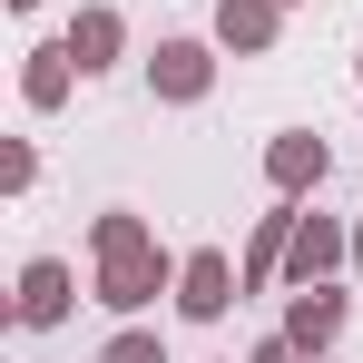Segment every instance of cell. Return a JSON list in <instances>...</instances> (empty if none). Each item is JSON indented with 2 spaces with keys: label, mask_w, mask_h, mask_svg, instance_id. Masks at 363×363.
Segmentation results:
<instances>
[{
  "label": "cell",
  "mask_w": 363,
  "mask_h": 363,
  "mask_svg": "<svg viewBox=\"0 0 363 363\" xmlns=\"http://www.w3.org/2000/svg\"><path fill=\"white\" fill-rule=\"evenodd\" d=\"M334 177V147H324V138H314V128H275V138H265V186H275V196H314V186Z\"/></svg>",
  "instance_id": "obj_5"
},
{
  "label": "cell",
  "mask_w": 363,
  "mask_h": 363,
  "mask_svg": "<svg viewBox=\"0 0 363 363\" xmlns=\"http://www.w3.org/2000/svg\"><path fill=\"white\" fill-rule=\"evenodd\" d=\"M89 295L108 304V314H147L157 295H177V255H167L157 236H147V245H118V255H99Z\"/></svg>",
  "instance_id": "obj_1"
},
{
  "label": "cell",
  "mask_w": 363,
  "mask_h": 363,
  "mask_svg": "<svg viewBox=\"0 0 363 363\" xmlns=\"http://www.w3.org/2000/svg\"><path fill=\"white\" fill-rule=\"evenodd\" d=\"M69 304H79V275H69V255H30V265H20V304H10V324L50 334V324H69Z\"/></svg>",
  "instance_id": "obj_7"
},
{
  "label": "cell",
  "mask_w": 363,
  "mask_h": 363,
  "mask_svg": "<svg viewBox=\"0 0 363 363\" xmlns=\"http://www.w3.org/2000/svg\"><path fill=\"white\" fill-rule=\"evenodd\" d=\"M236 295H245V265L226 255V245H186V255H177V295H167V304H177L186 324H226Z\"/></svg>",
  "instance_id": "obj_2"
},
{
  "label": "cell",
  "mask_w": 363,
  "mask_h": 363,
  "mask_svg": "<svg viewBox=\"0 0 363 363\" xmlns=\"http://www.w3.org/2000/svg\"><path fill=\"white\" fill-rule=\"evenodd\" d=\"M354 275H363V216H354Z\"/></svg>",
  "instance_id": "obj_14"
},
{
  "label": "cell",
  "mask_w": 363,
  "mask_h": 363,
  "mask_svg": "<svg viewBox=\"0 0 363 363\" xmlns=\"http://www.w3.org/2000/svg\"><path fill=\"white\" fill-rule=\"evenodd\" d=\"M99 363H167V344H157L147 324H118V334L99 344Z\"/></svg>",
  "instance_id": "obj_11"
},
{
  "label": "cell",
  "mask_w": 363,
  "mask_h": 363,
  "mask_svg": "<svg viewBox=\"0 0 363 363\" xmlns=\"http://www.w3.org/2000/svg\"><path fill=\"white\" fill-rule=\"evenodd\" d=\"M344 324H354V295H344V285H295V304H285V334H295L314 363L344 344Z\"/></svg>",
  "instance_id": "obj_8"
},
{
  "label": "cell",
  "mask_w": 363,
  "mask_h": 363,
  "mask_svg": "<svg viewBox=\"0 0 363 363\" xmlns=\"http://www.w3.org/2000/svg\"><path fill=\"white\" fill-rule=\"evenodd\" d=\"M285 10H304V0H285Z\"/></svg>",
  "instance_id": "obj_17"
},
{
  "label": "cell",
  "mask_w": 363,
  "mask_h": 363,
  "mask_svg": "<svg viewBox=\"0 0 363 363\" xmlns=\"http://www.w3.org/2000/svg\"><path fill=\"white\" fill-rule=\"evenodd\" d=\"M0 186H10V196H30V186H40V147H30V138H10V147H0Z\"/></svg>",
  "instance_id": "obj_12"
},
{
  "label": "cell",
  "mask_w": 363,
  "mask_h": 363,
  "mask_svg": "<svg viewBox=\"0 0 363 363\" xmlns=\"http://www.w3.org/2000/svg\"><path fill=\"white\" fill-rule=\"evenodd\" d=\"M10 10H40V0H10Z\"/></svg>",
  "instance_id": "obj_15"
},
{
  "label": "cell",
  "mask_w": 363,
  "mask_h": 363,
  "mask_svg": "<svg viewBox=\"0 0 363 363\" xmlns=\"http://www.w3.org/2000/svg\"><path fill=\"white\" fill-rule=\"evenodd\" d=\"M89 69L69 60V40H40V50H20V108L30 118H50V108H69V89H79Z\"/></svg>",
  "instance_id": "obj_9"
},
{
  "label": "cell",
  "mask_w": 363,
  "mask_h": 363,
  "mask_svg": "<svg viewBox=\"0 0 363 363\" xmlns=\"http://www.w3.org/2000/svg\"><path fill=\"white\" fill-rule=\"evenodd\" d=\"M344 265H354V226L304 206V216H295V255H285V285H334Z\"/></svg>",
  "instance_id": "obj_4"
},
{
  "label": "cell",
  "mask_w": 363,
  "mask_h": 363,
  "mask_svg": "<svg viewBox=\"0 0 363 363\" xmlns=\"http://www.w3.org/2000/svg\"><path fill=\"white\" fill-rule=\"evenodd\" d=\"M354 79H363V50H354Z\"/></svg>",
  "instance_id": "obj_16"
},
{
  "label": "cell",
  "mask_w": 363,
  "mask_h": 363,
  "mask_svg": "<svg viewBox=\"0 0 363 363\" xmlns=\"http://www.w3.org/2000/svg\"><path fill=\"white\" fill-rule=\"evenodd\" d=\"M60 40H69V60L89 69V79H108V69L128 60V20H118V10H108V0H89V10H79V20H69Z\"/></svg>",
  "instance_id": "obj_10"
},
{
  "label": "cell",
  "mask_w": 363,
  "mask_h": 363,
  "mask_svg": "<svg viewBox=\"0 0 363 363\" xmlns=\"http://www.w3.org/2000/svg\"><path fill=\"white\" fill-rule=\"evenodd\" d=\"M245 363H314V354H304L295 334H285V324H275V334H255V354H245Z\"/></svg>",
  "instance_id": "obj_13"
},
{
  "label": "cell",
  "mask_w": 363,
  "mask_h": 363,
  "mask_svg": "<svg viewBox=\"0 0 363 363\" xmlns=\"http://www.w3.org/2000/svg\"><path fill=\"white\" fill-rule=\"evenodd\" d=\"M206 40H216L226 60H275V40H285V0H216Z\"/></svg>",
  "instance_id": "obj_6"
},
{
  "label": "cell",
  "mask_w": 363,
  "mask_h": 363,
  "mask_svg": "<svg viewBox=\"0 0 363 363\" xmlns=\"http://www.w3.org/2000/svg\"><path fill=\"white\" fill-rule=\"evenodd\" d=\"M216 60H226L216 40H157V50H147V99H157V108H196V99L216 89Z\"/></svg>",
  "instance_id": "obj_3"
}]
</instances>
